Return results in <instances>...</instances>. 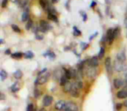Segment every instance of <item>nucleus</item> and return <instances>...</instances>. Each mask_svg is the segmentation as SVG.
Wrapping results in <instances>:
<instances>
[{
	"label": "nucleus",
	"instance_id": "nucleus-10",
	"mask_svg": "<svg viewBox=\"0 0 127 111\" xmlns=\"http://www.w3.org/2000/svg\"><path fill=\"white\" fill-rule=\"evenodd\" d=\"M72 88H73V83H71V82L68 81L67 83L64 84V89L66 93H71V91L72 90Z\"/></svg>",
	"mask_w": 127,
	"mask_h": 111
},
{
	"label": "nucleus",
	"instance_id": "nucleus-23",
	"mask_svg": "<svg viewBox=\"0 0 127 111\" xmlns=\"http://www.w3.org/2000/svg\"><path fill=\"white\" fill-rule=\"evenodd\" d=\"M48 18L51 20H52V21L54 22H58V18H57L56 15H53V14H50V13H48Z\"/></svg>",
	"mask_w": 127,
	"mask_h": 111
},
{
	"label": "nucleus",
	"instance_id": "nucleus-18",
	"mask_svg": "<svg viewBox=\"0 0 127 111\" xmlns=\"http://www.w3.org/2000/svg\"><path fill=\"white\" fill-rule=\"evenodd\" d=\"M22 76H23V73H22V71L19 70V69H18V70H16L14 72V77L16 78V79H20V78L22 77Z\"/></svg>",
	"mask_w": 127,
	"mask_h": 111
},
{
	"label": "nucleus",
	"instance_id": "nucleus-38",
	"mask_svg": "<svg viewBox=\"0 0 127 111\" xmlns=\"http://www.w3.org/2000/svg\"><path fill=\"white\" fill-rule=\"evenodd\" d=\"M95 5H96V3L95 2H92V4H91V7H94Z\"/></svg>",
	"mask_w": 127,
	"mask_h": 111
},
{
	"label": "nucleus",
	"instance_id": "nucleus-25",
	"mask_svg": "<svg viewBox=\"0 0 127 111\" xmlns=\"http://www.w3.org/2000/svg\"><path fill=\"white\" fill-rule=\"evenodd\" d=\"M32 26V20H29V21L27 22L26 25H25V29H26V30H31Z\"/></svg>",
	"mask_w": 127,
	"mask_h": 111
},
{
	"label": "nucleus",
	"instance_id": "nucleus-21",
	"mask_svg": "<svg viewBox=\"0 0 127 111\" xmlns=\"http://www.w3.org/2000/svg\"><path fill=\"white\" fill-rule=\"evenodd\" d=\"M24 56H25V58H32L33 57V53L32 51H27V52H25L24 54Z\"/></svg>",
	"mask_w": 127,
	"mask_h": 111
},
{
	"label": "nucleus",
	"instance_id": "nucleus-16",
	"mask_svg": "<svg viewBox=\"0 0 127 111\" xmlns=\"http://www.w3.org/2000/svg\"><path fill=\"white\" fill-rule=\"evenodd\" d=\"M22 21L23 22H26L29 21V12L28 11H25L22 14Z\"/></svg>",
	"mask_w": 127,
	"mask_h": 111
},
{
	"label": "nucleus",
	"instance_id": "nucleus-31",
	"mask_svg": "<svg viewBox=\"0 0 127 111\" xmlns=\"http://www.w3.org/2000/svg\"><path fill=\"white\" fill-rule=\"evenodd\" d=\"M8 2H9V0H3L2 2V8H5L8 4Z\"/></svg>",
	"mask_w": 127,
	"mask_h": 111
},
{
	"label": "nucleus",
	"instance_id": "nucleus-9",
	"mask_svg": "<svg viewBox=\"0 0 127 111\" xmlns=\"http://www.w3.org/2000/svg\"><path fill=\"white\" fill-rule=\"evenodd\" d=\"M106 37H107V41L109 43V44H112L113 40L115 39L114 36H113V30L110 29V30H107V32H106Z\"/></svg>",
	"mask_w": 127,
	"mask_h": 111
},
{
	"label": "nucleus",
	"instance_id": "nucleus-32",
	"mask_svg": "<svg viewBox=\"0 0 127 111\" xmlns=\"http://www.w3.org/2000/svg\"><path fill=\"white\" fill-rule=\"evenodd\" d=\"M88 46H89V44H85V43H82L81 44V47H82V49H84V50H85V49H86L87 48H88Z\"/></svg>",
	"mask_w": 127,
	"mask_h": 111
},
{
	"label": "nucleus",
	"instance_id": "nucleus-33",
	"mask_svg": "<svg viewBox=\"0 0 127 111\" xmlns=\"http://www.w3.org/2000/svg\"><path fill=\"white\" fill-rule=\"evenodd\" d=\"M36 38L38 39V40H42L43 38H44V37H43L42 35H40V34H36Z\"/></svg>",
	"mask_w": 127,
	"mask_h": 111
},
{
	"label": "nucleus",
	"instance_id": "nucleus-11",
	"mask_svg": "<svg viewBox=\"0 0 127 111\" xmlns=\"http://www.w3.org/2000/svg\"><path fill=\"white\" fill-rule=\"evenodd\" d=\"M98 58L97 57H93L92 59L90 60V63H89V66H92V67H97L98 65Z\"/></svg>",
	"mask_w": 127,
	"mask_h": 111
},
{
	"label": "nucleus",
	"instance_id": "nucleus-8",
	"mask_svg": "<svg viewBox=\"0 0 127 111\" xmlns=\"http://www.w3.org/2000/svg\"><path fill=\"white\" fill-rule=\"evenodd\" d=\"M53 102V98L51 95H45L43 99V104H44V107H48L50 106Z\"/></svg>",
	"mask_w": 127,
	"mask_h": 111
},
{
	"label": "nucleus",
	"instance_id": "nucleus-24",
	"mask_svg": "<svg viewBox=\"0 0 127 111\" xmlns=\"http://www.w3.org/2000/svg\"><path fill=\"white\" fill-rule=\"evenodd\" d=\"M11 28H12V30H14L15 32H17V33H20V32H21V30H20L19 27H18V25L12 24V25H11Z\"/></svg>",
	"mask_w": 127,
	"mask_h": 111
},
{
	"label": "nucleus",
	"instance_id": "nucleus-34",
	"mask_svg": "<svg viewBox=\"0 0 127 111\" xmlns=\"http://www.w3.org/2000/svg\"><path fill=\"white\" fill-rule=\"evenodd\" d=\"M121 108H122V104L121 103H118L116 105V109H117V110H119V109H121Z\"/></svg>",
	"mask_w": 127,
	"mask_h": 111
},
{
	"label": "nucleus",
	"instance_id": "nucleus-4",
	"mask_svg": "<svg viewBox=\"0 0 127 111\" xmlns=\"http://www.w3.org/2000/svg\"><path fill=\"white\" fill-rule=\"evenodd\" d=\"M55 109H56L57 110L64 111L66 109V102H64V101H63V100H60V101H58V102H57L56 104H55Z\"/></svg>",
	"mask_w": 127,
	"mask_h": 111
},
{
	"label": "nucleus",
	"instance_id": "nucleus-14",
	"mask_svg": "<svg viewBox=\"0 0 127 111\" xmlns=\"http://www.w3.org/2000/svg\"><path fill=\"white\" fill-rule=\"evenodd\" d=\"M117 60L120 61V62H125L126 60V57H125V54L124 52H120L117 55Z\"/></svg>",
	"mask_w": 127,
	"mask_h": 111
},
{
	"label": "nucleus",
	"instance_id": "nucleus-13",
	"mask_svg": "<svg viewBox=\"0 0 127 111\" xmlns=\"http://www.w3.org/2000/svg\"><path fill=\"white\" fill-rule=\"evenodd\" d=\"M113 85H114L115 89H118L121 88L122 85H123V81H122L121 79H118V78H116V79H114V81H113Z\"/></svg>",
	"mask_w": 127,
	"mask_h": 111
},
{
	"label": "nucleus",
	"instance_id": "nucleus-41",
	"mask_svg": "<svg viewBox=\"0 0 127 111\" xmlns=\"http://www.w3.org/2000/svg\"><path fill=\"white\" fill-rule=\"evenodd\" d=\"M39 111H45V109H39Z\"/></svg>",
	"mask_w": 127,
	"mask_h": 111
},
{
	"label": "nucleus",
	"instance_id": "nucleus-19",
	"mask_svg": "<svg viewBox=\"0 0 127 111\" xmlns=\"http://www.w3.org/2000/svg\"><path fill=\"white\" fill-rule=\"evenodd\" d=\"M19 90V84L18 83H15L14 84L11 86V91L12 92H17Z\"/></svg>",
	"mask_w": 127,
	"mask_h": 111
},
{
	"label": "nucleus",
	"instance_id": "nucleus-12",
	"mask_svg": "<svg viewBox=\"0 0 127 111\" xmlns=\"http://www.w3.org/2000/svg\"><path fill=\"white\" fill-rule=\"evenodd\" d=\"M117 97L119 99H125L127 97V89L120 90L117 93Z\"/></svg>",
	"mask_w": 127,
	"mask_h": 111
},
{
	"label": "nucleus",
	"instance_id": "nucleus-39",
	"mask_svg": "<svg viewBox=\"0 0 127 111\" xmlns=\"http://www.w3.org/2000/svg\"><path fill=\"white\" fill-rule=\"evenodd\" d=\"M1 99H2V100H4V94H1Z\"/></svg>",
	"mask_w": 127,
	"mask_h": 111
},
{
	"label": "nucleus",
	"instance_id": "nucleus-44",
	"mask_svg": "<svg viewBox=\"0 0 127 111\" xmlns=\"http://www.w3.org/2000/svg\"><path fill=\"white\" fill-rule=\"evenodd\" d=\"M64 111H71V110H70V109H64Z\"/></svg>",
	"mask_w": 127,
	"mask_h": 111
},
{
	"label": "nucleus",
	"instance_id": "nucleus-7",
	"mask_svg": "<svg viewBox=\"0 0 127 111\" xmlns=\"http://www.w3.org/2000/svg\"><path fill=\"white\" fill-rule=\"evenodd\" d=\"M66 109H70L71 111H78V107L75 102H66Z\"/></svg>",
	"mask_w": 127,
	"mask_h": 111
},
{
	"label": "nucleus",
	"instance_id": "nucleus-29",
	"mask_svg": "<svg viewBox=\"0 0 127 111\" xmlns=\"http://www.w3.org/2000/svg\"><path fill=\"white\" fill-rule=\"evenodd\" d=\"M39 95H40V91H39V89H35V90H34V96H35L36 98H38Z\"/></svg>",
	"mask_w": 127,
	"mask_h": 111
},
{
	"label": "nucleus",
	"instance_id": "nucleus-36",
	"mask_svg": "<svg viewBox=\"0 0 127 111\" xmlns=\"http://www.w3.org/2000/svg\"><path fill=\"white\" fill-rule=\"evenodd\" d=\"M82 15H83V19H84V21H86V19H87V17H86V15H85V13L84 12Z\"/></svg>",
	"mask_w": 127,
	"mask_h": 111
},
{
	"label": "nucleus",
	"instance_id": "nucleus-28",
	"mask_svg": "<svg viewBox=\"0 0 127 111\" xmlns=\"http://www.w3.org/2000/svg\"><path fill=\"white\" fill-rule=\"evenodd\" d=\"M119 28H116L115 30H113V36H114V37L116 38L118 36V34H119Z\"/></svg>",
	"mask_w": 127,
	"mask_h": 111
},
{
	"label": "nucleus",
	"instance_id": "nucleus-26",
	"mask_svg": "<svg viewBox=\"0 0 127 111\" xmlns=\"http://www.w3.org/2000/svg\"><path fill=\"white\" fill-rule=\"evenodd\" d=\"M73 28H74V36H80L81 35V31H80V30H78L76 26H74Z\"/></svg>",
	"mask_w": 127,
	"mask_h": 111
},
{
	"label": "nucleus",
	"instance_id": "nucleus-35",
	"mask_svg": "<svg viewBox=\"0 0 127 111\" xmlns=\"http://www.w3.org/2000/svg\"><path fill=\"white\" fill-rule=\"evenodd\" d=\"M97 32H96V33H94L93 35L92 36V37H90V38H89V39H90V40H92V39H93L94 37H96V36H97Z\"/></svg>",
	"mask_w": 127,
	"mask_h": 111
},
{
	"label": "nucleus",
	"instance_id": "nucleus-6",
	"mask_svg": "<svg viewBox=\"0 0 127 111\" xmlns=\"http://www.w3.org/2000/svg\"><path fill=\"white\" fill-rule=\"evenodd\" d=\"M51 29V25L45 21V20H41L40 21V27H39V30L43 32L47 31L48 30Z\"/></svg>",
	"mask_w": 127,
	"mask_h": 111
},
{
	"label": "nucleus",
	"instance_id": "nucleus-27",
	"mask_svg": "<svg viewBox=\"0 0 127 111\" xmlns=\"http://www.w3.org/2000/svg\"><path fill=\"white\" fill-rule=\"evenodd\" d=\"M39 4H40V5L42 6L44 9H45V8L47 7V4H46L45 0H40V1H39Z\"/></svg>",
	"mask_w": 127,
	"mask_h": 111
},
{
	"label": "nucleus",
	"instance_id": "nucleus-40",
	"mask_svg": "<svg viewBox=\"0 0 127 111\" xmlns=\"http://www.w3.org/2000/svg\"><path fill=\"white\" fill-rule=\"evenodd\" d=\"M51 1H52L53 3H58V0H51Z\"/></svg>",
	"mask_w": 127,
	"mask_h": 111
},
{
	"label": "nucleus",
	"instance_id": "nucleus-43",
	"mask_svg": "<svg viewBox=\"0 0 127 111\" xmlns=\"http://www.w3.org/2000/svg\"><path fill=\"white\" fill-rule=\"evenodd\" d=\"M125 107H127V101H125Z\"/></svg>",
	"mask_w": 127,
	"mask_h": 111
},
{
	"label": "nucleus",
	"instance_id": "nucleus-20",
	"mask_svg": "<svg viewBox=\"0 0 127 111\" xmlns=\"http://www.w3.org/2000/svg\"><path fill=\"white\" fill-rule=\"evenodd\" d=\"M22 57H23V54H22L21 52H16L11 55V57L15 59H19V58H21Z\"/></svg>",
	"mask_w": 127,
	"mask_h": 111
},
{
	"label": "nucleus",
	"instance_id": "nucleus-37",
	"mask_svg": "<svg viewBox=\"0 0 127 111\" xmlns=\"http://www.w3.org/2000/svg\"><path fill=\"white\" fill-rule=\"evenodd\" d=\"M4 53H5V54H11V50H10V49H6Z\"/></svg>",
	"mask_w": 127,
	"mask_h": 111
},
{
	"label": "nucleus",
	"instance_id": "nucleus-17",
	"mask_svg": "<svg viewBox=\"0 0 127 111\" xmlns=\"http://www.w3.org/2000/svg\"><path fill=\"white\" fill-rule=\"evenodd\" d=\"M0 76H1V80H2V81L5 80L8 76L7 72H6L4 69H1V71H0Z\"/></svg>",
	"mask_w": 127,
	"mask_h": 111
},
{
	"label": "nucleus",
	"instance_id": "nucleus-1",
	"mask_svg": "<svg viewBox=\"0 0 127 111\" xmlns=\"http://www.w3.org/2000/svg\"><path fill=\"white\" fill-rule=\"evenodd\" d=\"M50 78V73L46 70V69H44V70L39 73L37 80H36V84H44Z\"/></svg>",
	"mask_w": 127,
	"mask_h": 111
},
{
	"label": "nucleus",
	"instance_id": "nucleus-5",
	"mask_svg": "<svg viewBox=\"0 0 127 111\" xmlns=\"http://www.w3.org/2000/svg\"><path fill=\"white\" fill-rule=\"evenodd\" d=\"M104 65H105V69L109 75H111L112 73V66H111V60L110 57H107L104 61Z\"/></svg>",
	"mask_w": 127,
	"mask_h": 111
},
{
	"label": "nucleus",
	"instance_id": "nucleus-22",
	"mask_svg": "<svg viewBox=\"0 0 127 111\" xmlns=\"http://www.w3.org/2000/svg\"><path fill=\"white\" fill-rule=\"evenodd\" d=\"M104 52H105V50H104V48L101 47L100 50H99V53H98V57H99V58H103V57H104Z\"/></svg>",
	"mask_w": 127,
	"mask_h": 111
},
{
	"label": "nucleus",
	"instance_id": "nucleus-30",
	"mask_svg": "<svg viewBox=\"0 0 127 111\" xmlns=\"http://www.w3.org/2000/svg\"><path fill=\"white\" fill-rule=\"evenodd\" d=\"M27 111H35L34 109V107L32 104H29L28 107H27Z\"/></svg>",
	"mask_w": 127,
	"mask_h": 111
},
{
	"label": "nucleus",
	"instance_id": "nucleus-15",
	"mask_svg": "<svg viewBox=\"0 0 127 111\" xmlns=\"http://www.w3.org/2000/svg\"><path fill=\"white\" fill-rule=\"evenodd\" d=\"M67 82H68L67 76H66L64 74L62 75L61 77H60V84H61L62 86H64V84H65V83H67Z\"/></svg>",
	"mask_w": 127,
	"mask_h": 111
},
{
	"label": "nucleus",
	"instance_id": "nucleus-3",
	"mask_svg": "<svg viewBox=\"0 0 127 111\" xmlns=\"http://www.w3.org/2000/svg\"><path fill=\"white\" fill-rule=\"evenodd\" d=\"M86 76L90 79H94L96 77V76H97V69H96V68L89 66L86 69Z\"/></svg>",
	"mask_w": 127,
	"mask_h": 111
},
{
	"label": "nucleus",
	"instance_id": "nucleus-2",
	"mask_svg": "<svg viewBox=\"0 0 127 111\" xmlns=\"http://www.w3.org/2000/svg\"><path fill=\"white\" fill-rule=\"evenodd\" d=\"M114 69L118 72H122V71L127 70V65L125 64V62H120L118 60H116L114 62Z\"/></svg>",
	"mask_w": 127,
	"mask_h": 111
},
{
	"label": "nucleus",
	"instance_id": "nucleus-42",
	"mask_svg": "<svg viewBox=\"0 0 127 111\" xmlns=\"http://www.w3.org/2000/svg\"><path fill=\"white\" fill-rule=\"evenodd\" d=\"M0 43H1V44H4V40H3V39H1V40H0Z\"/></svg>",
	"mask_w": 127,
	"mask_h": 111
}]
</instances>
